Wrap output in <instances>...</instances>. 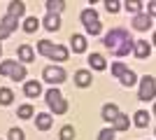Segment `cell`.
<instances>
[{
  "label": "cell",
  "mask_w": 156,
  "mask_h": 140,
  "mask_svg": "<svg viewBox=\"0 0 156 140\" xmlns=\"http://www.w3.org/2000/svg\"><path fill=\"white\" fill-rule=\"evenodd\" d=\"M16 54H19V59L23 61V63H30V61L35 59V52H33L30 45H21L19 49H16Z\"/></svg>",
  "instance_id": "8fae6325"
},
{
  "label": "cell",
  "mask_w": 156,
  "mask_h": 140,
  "mask_svg": "<svg viewBox=\"0 0 156 140\" xmlns=\"http://www.w3.org/2000/svg\"><path fill=\"white\" fill-rule=\"evenodd\" d=\"M47 9H49V14H58L61 9H65V2L63 0H49V2H47Z\"/></svg>",
  "instance_id": "ffe728a7"
},
{
  "label": "cell",
  "mask_w": 156,
  "mask_h": 140,
  "mask_svg": "<svg viewBox=\"0 0 156 140\" xmlns=\"http://www.w3.org/2000/svg\"><path fill=\"white\" fill-rule=\"evenodd\" d=\"M75 84H77L79 89L91 87V84H93V80H91V73H86V70H79V73L75 75Z\"/></svg>",
  "instance_id": "9c48e42d"
},
{
  "label": "cell",
  "mask_w": 156,
  "mask_h": 140,
  "mask_svg": "<svg viewBox=\"0 0 156 140\" xmlns=\"http://www.w3.org/2000/svg\"><path fill=\"white\" fill-rule=\"evenodd\" d=\"M119 80H121V84H124V87H133V84L137 82V77H135V73H133V70H126Z\"/></svg>",
  "instance_id": "44dd1931"
},
{
  "label": "cell",
  "mask_w": 156,
  "mask_h": 140,
  "mask_svg": "<svg viewBox=\"0 0 156 140\" xmlns=\"http://www.w3.org/2000/svg\"><path fill=\"white\" fill-rule=\"evenodd\" d=\"M70 42H72V49H75L77 54H82V52L86 49V40L82 38V35H72V38H70Z\"/></svg>",
  "instance_id": "d6986e66"
},
{
  "label": "cell",
  "mask_w": 156,
  "mask_h": 140,
  "mask_svg": "<svg viewBox=\"0 0 156 140\" xmlns=\"http://www.w3.org/2000/svg\"><path fill=\"white\" fill-rule=\"evenodd\" d=\"M19 117L21 119H28V117H33V105L30 103H26V105L19 107Z\"/></svg>",
  "instance_id": "f1b7e54d"
},
{
  "label": "cell",
  "mask_w": 156,
  "mask_h": 140,
  "mask_svg": "<svg viewBox=\"0 0 156 140\" xmlns=\"http://www.w3.org/2000/svg\"><path fill=\"white\" fill-rule=\"evenodd\" d=\"M14 82H21V80H26V66H16L12 70V75H9Z\"/></svg>",
  "instance_id": "cb8c5ba5"
},
{
  "label": "cell",
  "mask_w": 156,
  "mask_h": 140,
  "mask_svg": "<svg viewBox=\"0 0 156 140\" xmlns=\"http://www.w3.org/2000/svg\"><path fill=\"white\" fill-rule=\"evenodd\" d=\"M9 35H12V33H9V31H7V28H2V26H0V40H7V38H9Z\"/></svg>",
  "instance_id": "d590c367"
},
{
  "label": "cell",
  "mask_w": 156,
  "mask_h": 140,
  "mask_svg": "<svg viewBox=\"0 0 156 140\" xmlns=\"http://www.w3.org/2000/svg\"><path fill=\"white\" fill-rule=\"evenodd\" d=\"M133 121H135V126L144 128L147 124H149V112H144V110H137L135 117H133Z\"/></svg>",
  "instance_id": "e0dca14e"
},
{
  "label": "cell",
  "mask_w": 156,
  "mask_h": 140,
  "mask_svg": "<svg viewBox=\"0 0 156 140\" xmlns=\"http://www.w3.org/2000/svg\"><path fill=\"white\" fill-rule=\"evenodd\" d=\"M7 140H26V135H23V131H21V128H9Z\"/></svg>",
  "instance_id": "f546056e"
},
{
  "label": "cell",
  "mask_w": 156,
  "mask_h": 140,
  "mask_svg": "<svg viewBox=\"0 0 156 140\" xmlns=\"http://www.w3.org/2000/svg\"><path fill=\"white\" fill-rule=\"evenodd\" d=\"M35 126H37L40 131H49V128H51V117H49V114H37V117H35Z\"/></svg>",
  "instance_id": "5bb4252c"
},
{
  "label": "cell",
  "mask_w": 156,
  "mask_h": 140,
  "mask_svg": "<svg viewBox=\"0 0 156 140\" xmlns=\"http://www.w3.org/2000/svg\"><path fill=\"white\" fill-rule=\"evenodd\" d=\"M16 23H19V19H14V16H9V14H7L5 19L0 21V26H2V28H7V31H9V33H12L14 28H16Z\"/></svg>",
  "instance_id": "603a6c76"
},
{
  "label": "cell",
  "mask_w": 156,
  "mask_h": 140,
  "mask_svg": "<svg viewBox=\"0 0 156 140\" xmlns=\"http://www.w3.org/2000/svg\"><path fill=\"white\" fill-rule=\"evenodd\" d=\"M14 68H16L14 61H2V63H0V75H12Z\"/></svg>",
  "instance_id": "4316f807"
},
{
  "label": "cell",
  "mask_w": 156,
  "mask_h": 140,
  "mask_svg": "<svg viewBox=\"0 0 156 140\" xmlns=\"http://www.w3.org/2000/svg\"><path fill=\"white\" fill-rule=\"evenodd\" d=\"M37 28H40V21L35 19V16H28V19L23 21V31H26V33H35Z\"/></svg>",
  "instance_id": "7402d4cb"
},
{
  "label": "cell",
  "mask_w": 156,
  "mask_h": 140,
  "mask_svg": "<svg viewBox=\"0 0 156 140\" xmlns=\"http://www.w3.org/2000/svg\"><path fill=\"white\" fill-rule=\"evenodd\" d=\"M42 23H44V28H47V31H51V33H56V31L61 28V19H58V14H47Z\"/></svg>",
  "instance_id": "ba28073f"
},
{
  "label": "cell",
  "mask_w": 156,
  "mask_h": 140,
  "mask_svg": "<svg viewBox=\"0 0 156 140\" xmlns=\"http://www.w3.org/2000/svg\"><path fill=\"white\" fill-rule=\"evenodd\" d=\"M42 77H44V82H49V84H61V82H65V70L58 66H47L44 70H42Z\"/></svg>",
  "instance_id": "3957f363"
},
{
  "label": "cell",
  "mask_w": 156,
  "mask_h": 140,
  "mask_svg": "<svg viewBox=\"0 0 156 140\" xmlns=\"http://www.w3.org/2000/svg\"><path fill=\"white\" fill-rule=\"evenodd\" d=\"M44 98H47V105H49V110H51L54 114H65L68 112V103L63 100L58 89H49V91L44 93Z\"/></svg>",
  "instance_id": "7a4b0ae2"
},
{
  "label": "cell",
  "mask_w": 156,
  "mask_h": 140,
  "mask_svg": "<svg viewBox=\"0 0 156 140\" xmlns=\"http://www.w3.org/2000/svg\"><path fill=\"white\" fill-rule=\"evenodd\" d=\"M89 66H91L93 70H105V68H107V61H105L100 54H91V56H89Z\"/></svg>",
  "instance_id": "4fadbf2b"
},
{
  "label": "cell",
  "mask_w": 156,
  "mask_h": 140,
  "mask_svg": "<svg viewBox=\"0 0 156 140\" xmlns=\"http://www.w3.org/2000/svg\"><path fill=\"white\" fill-rule=\"evenodd\" d=\"M49 59H51V61H65V59H68V49L61 47V45H54L51 52H49Z\"/></svg>",
  "instance_id": "7c38bea8"
},
{
  "label": "cell",
  "mask_w": 156,
  "mask_h": 140,
  "mask_svg": "<svg viewBox=\"0 0 156 140\" xmlns=\"http://www.w3.org/2000/svg\"><path fill=\"white\" fill-rule=\"evenodd\" d=\"M117 114H119V107L114 105V103H107V105L103 107V119H105V121H112Z\"/></svg>",
  "instance_id": "9a60e30c"
},
{
  "label": "cell",
  "mask_w": 156,
  "mask_h": 140,
  "mask_svg": "<svg viewBox=\"0 0 156 140\" xmlns=\"http://www.w3.org/2000/svg\"><path fill=\"white\" fill-rule=\"evenodd\" d=\"M154 91H156V82L154 77H142V84H140V91H137V98L140 100H151L154 98Z\"/></svg>",
  "instance_id": "277c9868"
},
{
  "label": "cell",
  "mask_w": 156,
  "mask_h": 140,
  "mask_svg": "<svg viewBox=\"0 0 156 140\" xmlns=\"http://www.w3.org/2000/svg\"><path fill=\"white\" fill-rule=\"evenodd\" d=\"M98 140H114V131H112V128H103V131L98 133Z\"/></svg>",
  "instance_id": "1f68e13d"
},
{
  "label": "cell",
  "mask_w": 156,
  "mask_h": 140,
  "mask_svg": "<svg viewBox=\"0 0 156 140\" xmlns=\"http://www.w3.org/2000/svg\"><path fill=\"white\" fill-rule=\"evenodd\" d=\"M0 56H2V47H0Z\"/></svg>",
  "instance_id": "8d00e7d4"
},
{
  "label": "cell",
  "mask_w": 156,
  "mask_h": 140,
  "mask_svg": "<svg viewBox=\"0 0 156 140\" xmlns=\"http://www.w3.org/2000/svg\"><path fill=\"white\" fill-rule=\"evenodd\" d=\"M133 28H135V31H147V28H151V16L137 14L135 19H133Z\"/></svg>",
  "instance_id": "52a82bcc"
},
{
  "label": "cell",
  "mask_w": 156,
  "mask_h": 140,
  "mask_svg": "<svg viewBox=\"0 0 156 140\" xmlns=\"http://www.w3.org/2000/svg\"><path fill=\"white\" fill-rule=\"evenodd\" d=\"M12 100H14V93L9 91V89H0V103H2V105H9Z\"/></svg>",
  "instance_id": "484cf974"
},
{
  "label": "cell",
  "mask_w": 156,
  "mask_h": 140,
  "mask_svg": "<svg viewBox=\"0 0 156 140\" xmlns=\"http://www.w3.org/2000/svg\"><path fill=\"white\" fill-rule=\"evenodd\" d=\"M100 28H103V26H100V21H93L91 26H86V33H89V35H98V33H100Z\"/></svg>",
  "instance_id": "d6a6232c"
},
{
  "label": "cell",
  "mask_w": 156,
  "mask_h": 140,
  "mask_svg": "<svg viewBox=\"0 0 156 140\" xmlns=\"http://www.w3.org/2000/svg\"><path fill=\"white\" fill-rule=\"evenodd\" d=\"M126 70H128V66H124V63H114V66H112V75H114V77H121Z\"/></svg>",
  "instance_id": "4dcf8cb0"
},
{
  "label": "cell",
  "mask_w": 156,
  "mask_h": 140,
  "mask_svg": "<svg viewBox=\"0 0 156 140\" xmlns=\"http://www.w3.org/2000/svg\"><path fill=\"white\" fill-rule=\"evenodd\" d=\"M105 7H107V12L114 14V12H119V7H121V5H119L117 0H107V2H105Z\"/></svg>",
  "instance_id": "e575fe53"
},
{
  "label": "cell",
  "mask_w": 156,
  "mask_h": 140,
  "mask_svg": "<svg viewBox=\"0 0 156 140\" xmlns=\"http://www.w3.org/2000/svg\"><path fill=\"white\" fill-rule=\"evenodd\" d=\"M130 126V119L126 114H117L114 119H112V131H126Z\"/></svg>",
  "instance_id": "30bf717a"
},
{
  "label": "cell",
  "mask_w": 156,
  "mask_h": 140,
  "mask_svg": "<svg viewBox=\"0 0 156 140\" xmlns=\"http://www.w3.org/2000/svg\"><path fill=\"white\" fill-rule=\"evenodd\" d=\"M133 38L128 35L126 28H112L110 33L105 35V47L110 49L114 56H126L128 52H133Z\"/></svg>",
  "instance_id": "6da1fadb"
},
{
  "label": "cell",
  "mask_w": 156,
  "mask_h": 140,
  "mask_svg": "<svg viewBox=\"0 0 156 140\" xmlns=\"http://www.w3.org/2000/svg\"><path fill=\"white\" fill-rule=\"evenodd\" d=\"M23 93H26L28 98H37L40 93H42V84H40L37 80H30V82H26V87H23Z\"/></svg>",
  "instance_id": "8992f818"
},
{
  "label": "cell",
  "mask_w": 156,
  "mask_h": 140,
  "mask_svg": "<svg viewBox=\"0 0 156 140\" xmlns=\"http://www.w3.org/2000/svg\"><path fill=\"white\" fill-rule=\"evenodd\" d=\"M61 140H75V128H72L70 124L61 128Z\"/></svg>",
  "instance_id": "83f0119b"
},
{
  "label": "cell",
  "mask_w": 156,
  "mask_h": 140,
  "mask_svg": "<svg viewBox=\"0 0 156 140\" xmlns=\"http://www.w3.org/2000/svg\"><path fill=\"white\" fill-rule=\"evenodd\" d=\"M79 19H82V23H84V26H91L93 21H98V12H96V9H84Z\"/></svg>",
  "instance_id": "ac0fdd59"
},
{
  "label": "cell",
  "mask_w": 156,
  "mask_h": 140,
  "mask_svg": "<svg viewBox=\"0 0 156 140\" xmlns=\"http://www.w3.org/2000/svg\"><path fill=\"white\" fill-rule=\"evenodd\" d=\"M51 42H49V40H40L37 42V52L40 54H42V56H49V52H51Z\"/></svg>",
  "instance_id": "d4e9b609"
},
{
  "label": "cell",
  "mask_w": 156,
  "mask_h": 140,
  "mask_svg": "<svg viewBox=\"0 0 156 140\" xmlns=\"http://www.w3.org/2000/svg\"><path fill=\"white\" fill-rule=\"evenodd\" d=\"M126 9H128V12H140V9H142V2L130 0V2H126Z\"/></svg>",
  "instance_id": "836d02e7"
},
{
  "label": "cell",
  "mask_w": 156,
  "mask_h": 140,
  "mask_svg": "<svg viewBox=\"0 0 156 140\" xmlns=\"http://www.w3.org/2000/svg\"><path fill=\"white\" fill-rule=\"evenodd\" d=\"M23 12H26V5L23 2H9V16H14V19H19V16H23Z\"/></svg>",
  "instance_id": "2e32d148"
},
{
  "label": "cell",
  "mask_w": 156,
  "mask_h": 140,
  "mask_svg": "<svg viewBox=\"0 0 156 140\" xmlns=\"http://www.w3.org/2000/svg\"><path fill=\"white\" fill-rule=\"evenodd\" d=\"M133 54H135L137 59H147V56L151 54V45H149L147 40H140V42H135V45H133Z\"/></svg>",
  "instance_id": "5b68a950"
}]
</instances>
